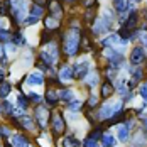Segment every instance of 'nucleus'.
Here are the masks:
<instances>
[{
  "label": "nucleus",
  "instance_id": "nucleus-1",
  "mask_svg": "<svg viewBox=\"0 0 147 147\" xmlns=\"http://www.w3.org/2000/svg\"><path fill=\"white\" fill-rule=\"evenodd\" d=\"M80 46H81V30H80V27L73 26L71 29L64 34V39H63V51H64L68 56H76Z\"/></svg>",
  "mask_w": 147,
  "mask_h": 147
},
{
  "label": "nucleus",
  "instance_id": "nucleus-2",
  "mask_svg": "<svg viewBox=\"0 0 147 147\" xmlns=\"http://www.w3.org/2000/svg\"><path fill=\"white\" fill-rule=\"evenodd\" d=\"M36 122H37V125L41 127V129H46V125L49 123V118H51V112H49V108H46L42 105H37L36 107Z\"/></svg>",
  "mask_w": 147,
  "mask_h": 147
},
{
  "label": "nucleus",
  "instance_id": "nucleus-3",
  "mask_svg": "<svg viewBox=\"0 0 147 147\" xmlns=\"http://www.w3.org/2000/svg\"><path fill=\"white\" fill-rule=\"evenodd\" d=\"M51 123H53V130H54V134H58V135H63V134H64L66 123H64V118H63V115H61L59 112L51 113Z\"/></svg>",
  "mask_w": 147,
  "mask_h": 147
},
{
  "label": "nucleus",
  "instance_id": "nucleus-4",
  "mask_svg": "<svg viewBox=\"0 0 147 147\" xmlns=\"http://www.w3.org/2000/svg\"><path fill=\"white\" fill-rule=\"evenodd\" d=\"M88 73H90V63L88 61H80L73 68V78H76V80H83Z\"/></svg>",
  "mask_w": 147,
  "mask_h": 147
},
{
  "label": "nucleus",
  "instance_id": "nucleus-5",
  "mask_svg": "<svg viewBox=\"0 0 147 147\" xmlns=\"http://www.w3.org/2000/svg\"><path fill=\"white\" fill-rule=\"evenodd\" d=\"M122 108V102H117V103H105L102 107V112H100V117L102 118H110L117 110Z\"/></svg>",
  "mask_w": 147,
  "mask_h": 147
},
{
  "label": "nucleus",
  "instance_id": "nucleus-6",
  "mask_svg": "<svg viewBox=\"0 0 147 147\" xmlns=\"http://www.w3.org/2000/svg\"><path fill=\"white\" fill-rule=\"evenodd\" d=\"M144 59H146L144 49H142L140 46H135V47L132 49V53H130V63H132L134 66H139Z\"/></svg>",
  "mask_w": 147,
  "mask_h": 147
},
{
  "label": "nucleus",
  "instance_id": "nucleus-7",
  "mask_svg": "<svg viewBox=\"0 0 147 147\" xmlns=\"http://www.w3.org/2000/svg\"><path fill=\"white\" fill-rule=\"evenodd\" d=\"M108 27H110V19L100 17V19H96L95 24H93V32H95V34H102V32H105Z\"/></svg>",
  "mask_w": 147,
  "mask_h": 147
},
{
  "label": "nucleus",
  "instance_id": "nucleus-8",
  "mask_svg": "<svg viewBox=\"0 0 147 147\" xmlns=\"http://www.w3.org/2000/svg\"><path fill=\"white\" fill-rule=\"evenodd\" d=\"M49 10H51L53 17H56L58 20L63 17V7L58 0H49Z\"/></svg>",
  "mask_w": 147,
  "mask_h": 147
},
{
  "label": "nucleus",
  "instance_id": "nucleus-9",
  "mask_svg": "<svg viewBox=\"0 0 147 147\" xmlns=\"http://www.w3.org/2000/svg\"><path fill=\"white\" fill-rule=\"evenodd\" d=\"M73 78V68L71 66H63L61 68V71H59V80L63 81V83H66V81H69Z\"/></svg>",
  "mask_w": 147,
  "mask_h": 147
},
{
  "label": "nucleus",
  "instance_id": "nucleus-10",
  "mask_svg": "<svg viewBox=\"0 0 147 147\" xmlns=\"http://www.w3.org/2000/svg\"><path fill=\"white\" fill-rule=\"evenodd\" d=\"M12 147H29V139L26 135H14L12 137Z\"/></svg>",
  "mask_w": 147,
  "mask_h": 147
},
{
  "label": "nucleus",
  "instance_id": "nucleus-11",
  "mask_svg": "<svg viewBox=\"0 0 147 147\" xmlns=\"http://www.w3.org/2000/svg\"><path fill=\"white\" fill-rule=\"evenodd\" d=\"M0 115H3V117H12V115H14V107H12V103H9V102L0 103Z\"/></svg>",
  "mask_w": 147,
  "mask_h": 147
},
{
  "label": "nucleus",
  "instance_id": "nucleus-12",
  "mask_svg": "<svg viewBox=\"0 0 147 147\" xmlns=\"http://www.w3.org/2000/svg\"><path fill=\"white\" fill-rule=\"evenodd\" d=\"M135 26H137V12H130V15H129V17L125 19V22H123V29L132 30Z\"/></svg>",
  "mask_w": 147,
  "mask_h": 147
},
{
  "label": "nucleus",
  "instance_id": "nucleus-13",
  "mask_svg": "<svg viewBox=\"0 0 147 147\" xmlns=\"http://www.w3.org/2000/svg\"><path fill=\"white\" fill-rule=\"evenodd\" d=\"M113 91H115V86H113L110 81H105L102 85V96L103 98H110V96L113 95Z\"/></svg>",
  "mask_w": 147,
  "mask_h": 147
},
{
  "label": "nucleus",
  "instance_id": "nucleus-14",
  "mask_svg": "<svg viewBox=\"0 0 147 147\" xmlns=\"http://www.w3.org/2000/svg\"><path fill=\"white\" fill-rule=\"evenodd\" d=\"M27 83L29 85H42L44 83V76H42V73H32L27 76Z\"/></svg>",
  "mask_w": 147,
  "mask_h": 147
},
{
  "label": "nucleus",
  "instance_id": "nucleus-15",
  "mask_svg": "<svg viewBox=\"0 0 147 147\" xmlns=\"http://www.w3.org/2000/svg\"><path fill=\"white\" fill-rule=\"evenodd\" d=\"M15 125L17 127H22V129H27V130H30L34 125H32V118L30 117H20L17 122H15Z\"/></svg>",
  "mask_w": 147,
  "mask_h": 147
},
{
  "label": "nucleus",
  "instance_id": "nucleus-16",
  "mask_svg": "<svg viewBox=\"0 0 147 147\" xmlns=\"http://www.w3.org/2000/svg\"><path fill=\"white\" fill-rule=\"evenodd\" d=\"M63 147H80V140L74 139L73 135H66L63 139Z\"/></svg>",
  "mask_w": 147,
  "mask_h": 147
},
{
  "label": "nucleus",
  "instance_id": "nucleus-17",
  "mask_svg": "<svg viewBox=\"0 0 147 147\" xmlns=\"http://www.w3.org/2000/svg\"><path fill=\"white\" fill-rule=\"evenodd\" d=\"M10 90H12V86H10V83L9 81H0V98H5L9 93H10Z\"/></svg>",
  "mask_w": 147,
  "mask_h": 147
},
{
  "label": "nucleus",
  "instance_id": "nucleus-18",
  "mask_svg": "<svg viewBox=\"0 0 147 147\" xmlns=\"http://www.w3.org/2000/svg\"><path fill=\"white\" fill-rule=\"evenodd\" d=\"M113 7H115V10H117L118 14H122V12L127 10L129 2H127V0H113Z\"/></svg>",
  "mask_w": 147,
  "mask_h": 147
},
{
  "label": "nucleus",
  "instance_id": "nucleus-19",
  "mask_svg": "<svg viewBox=\"0 0 147 147\" xmlns=\"http://www.w3.org/2000/svg\"><path fill=\"white\" fill-rule=\"evenodd\" d=\"M129 127L127 125H120V129H118V140H122V142H127L129 140Z\"/></svg>",
  "mask_w": 147,
  "mask_h": 147
},
{
  "label": "nucleus",
  "instance_id": "nucleus-20",
  "mask_svg": "<svg viewBox=\"0 0 147 147\" xmlns=\"http://www.w3.org/2000/svg\"><path fill=\"white\" fill-rule=\"evenodd\" d=\"M58 26H59V20L58 19H54L53 15L46 19V29L47 30H56L58 29Z\"/></svg>",
  "mask_w": 147,
  "mask_h": 147
},
{
  "label": "nucleus",
  "instance_id": "nucleus-21",
  "mask_svg": "<svg viewBox=\"0 0 147 147\" xmlns=\"http://www.w3.org/2000/svg\"><path fill=\"white\" fill-rule=\"evenodd\" d=\"M46 100H47V103H49V105H54V103L59 100V95L54 91V90L49 88V90H47V93H46Z\"/></svg>",
  "mask_w": 147,
  "mask_h": 147
},
{
  "label": "nucleus",
  "instance_id": "nucleus-22",
  "mask_svg": "<svg viewBox=\"0 0 147 147\" xmlns=\"http://www.w3.org/2000/svg\"><path fill=\"white\" fill-rule=\"evenodd\" d=\"M102 144L105 147H113L115 146V139H113V135H110V134H103L102 135Z\"/></svg>",
  "mask_w": 147,
  "mask_h": 147
},
{
  "label": "nucleus",
  "instance_id": "nucleus-23",
  "mask_svg": "<svg viewBox=\"0 0 147 147\" xmlns=\"http://www.w3.org/2000/svg\"><path fill=\"white\" fill-rule=\"evenodd\" d=\"M30 14L34 15V17H42V14H44V9H42V5H39V3H34L32 7H30Z\"/></svg>",
  "mask_w": 147,
  "mask_h": 147
},
{
  "label": "nucleus",
  "instance_id": "nucleus-24",
  "mask_svg": "<svg viewBox=\"0 0 147 147\" xmlns=\"http://www.w3.org/2000/svg\"><path fill=\"white\" fill-rule=\"evenodd\" d=\"M59 100H63V102H71V100H73V91H71V90H63V91L59 93Z\"/></svg>",
  "mask_w": 147,
  "mask_h": 147
},
{
  "label": "nucleus",
  "instance_id": "nucleus-25",
  "mask_svg": "<svg viewBox=\"0 0 147 147\" xmlns=\"http://www.w3.org/2000/svg\"><path fill=\"white\" fill-rule=\"evenodd\" d=\"M130 73H132V81L134 83H139L140 78H142V69L140 68H130Z\"/></svg>",
  "mask_w": 147,
  "mask_h": 147
},
{
  "label": "nucleus",
  "instance_id": "nucleus-26",
  "mask_svg": "<svg viewBox=\"0 0 147 147\" xmlns=\"http://www.w3.org/2000/svg\"><path fill=\"white\" fill-rule=\"evenodd\" d=\"M118 42V34H112L107 39H103V46H115Z\"/></svg>",
  "mask_w": 147,
  "mask_h": 147
},
{
  "label": "nucleus",
  "instance_id": "nucleus-27",
  "mask_svg": "<svg viewBox=\"0 0 147 147\" xmlns=\"http://www.w3.org/2000/svg\"><path fill=\"white\" fill-rule=\"evenodd\" d=\"M85 78H86L88 86H95V85L98 83V74H96V73H90V74H86Z\"/></svg>",
  "mask_w": 147,
  "mask_h": 147
},
{
  "label": "nucleus",
  "instance_id": "nucleus-28",
  "mask_svg": "<svg viewBox=\"0 0 147 147\" xmlns=\"http://www.w3.org/2000/svg\"><path fill=\"white\" fill-rule=\"evenodd\" d=\"M10 39H12V32H10V30L0 29V41H2V42H9Z\"/></svg>",
  "mask_w": 147,
  "mask_h": 147
},
{
  "label": "nucleus",
  "instance_id": "nucleus-29",
  "mask_svg": "<svg viewBox=\"0 0 147 147\" xmlns=\"http://www.w3.org/2000/svg\"><path fill=\"white\" fill-rule=\"evenodd\" d=\"M17 100H19V110H20V112H24V110L27 108V103H29V100H27L24 95H19V98H17Z\"/></svg>",
  "mask_w": 147,
  "mask_h": 147
},
{
  "label": "nucleus",
  "instance_id": "nucleus-30",
  "mask_svg": "<svg viewBox=\"0 0 147 147\" xmlns=\"http://www.w3.org/2000/svg\"><path fill=\"white\" fill-rule=\"evenodd\" d=\"M51 32H53V30H47V29L42 32V37H41V42H42V44H49V41H51Z\"/></svg>",
  "mask_w": 147,
  "mask_h": 147
},
{
  "label": "nucleus",
  "instance_id": "nucleus-31",
  "mask_svg": "<svg viewBox=\"0 0 147 147\" xmlns=\"http://www.w3.org/2000/svg\"><path fill=\"white\" fill-rule=\"evenodd\" d=\"M120 37H122L123 41H127V39H130V37H132V30H129V29H123V27H122V30H120Z\"/></svg>",
  "mask_w": 147,
  "mask_h": 147
},
{
  "label": "nucleus",
  "instance_id": "nucleus-32",
  "mask_svg": "<svg viewBox=\"0 0 147 147\" xmlns=\"http://www.w3.org/2000/svg\"><path fill=\"white\" fill-rule=\"evenodd\" d=\"M14 42L15 44H19V46H22V44H26V41H24V37H22V34H19V32H15L14 34Z\"/></svg>",
  "mask_w": 147,
  "mask_h": 147
},
{
  "label": "nucleus",
  "instance_id": "nucleus-33",
  "mask_svg": "<svg viewBox=\"0 0 147 147\" xmlns=\"http://www.w3.org/2000/svg\"><path fill=\"white\" fill-rule=\"evenodd\" d=\"M83 147H98V144H96V140H95V139L88 137V139L83 142Z\"/></svg>",
  "mask_w": 147,
  "mask_h": 147
},
{
  "label": "nucleus",
  "instance_id": "nucleus-34",
  "mask_svg": "<svg viewBox=\"0 0 147 147\" xmlns=\"http://www.w3.org/2000/svg\"><path fill=\"white\" fill-rule=\"evenodd\" d=\"M37 20H39L37 17H34V15H30V17H26V19H24V24H26V26H32V24H36Z\"/></svg>",
  "mask_w": 147,
  "mask_h": 147
},
{
  "label": "nucleus",
  "instance_id": "nucleus-35",
  "mask_svg": "<svg viewBox=\"0 0 147 147\" xmlns=\"http://www.w3.org/2000/svg\"><path fill=\"white\" fill-rule=\"evenodd\" d=\"M68 108H69V110H73V112H76V110H80V108H81V102H69Z\"/></svg>",
  "mask_w": 147,
  "mask_h": 147
},
{
  "label": "nucleus",
  "instance_id": "nucleus-36",
  "mask_svg": "<svg viewBox=\"0 0 147 147\" xmlns=\"http://www.w3.org/2000/svg\"><path fill=\"white\" fill-rule=\"evenodd\" d=\"M102 135H103V134H102V129H95L93 132L90 134V137H91V139H95V140H96V139H100Z\"/></svg>",
  "mask_w": 147,
  "mask_h": 147
},
{
  "label": "nucleus",
  "instance_id": "nucleus-37",
  "mask_svg": "<svg viewBox=\"0 0 147 147\" xmlns=\"http://www.w3.org/2000/svg\"><path fill=\"white\" fill-rule=\"evenodd\" d=\"M140 96L147 102V83H144V85L140 86Z\"/></svg>",
  "mask_w": 147,
  "mask_h": 147
},
{
  "label": "nucleus",
  "instance_id": "nucleus-38",
  "mask_svg": "<svg viewBox=\"0 0 147 147\" xmlns=\"http://www.w3.org/2000/svg\"><path fill=\"white\" fill-rule=\"evenodd\" d=\"M7 5H9V2H3V3H0V15H7Z\"/></svg>",
  "mask_w": 147,
  "mask_h": 147
},
{
  "label": "nucleus",
  "instance_id": "nucleus-39",
  "mask_svg": "<svg viewBox=\"0 0 147 147\" xmlns=\"http://www.w3.org/2000/svg\"><path fill=\"white\" fill-rule=\"evenodd\" d=\"M96 102H98V100H96V96H93V95H91V96H90V107L96 105Z\"/></svg>",
  "mask_w": 147,
  "mask_h": 147
},
{
  "label": "nucleus",
  "instance_id": "nucleus-40",
  "mask_svg": "<svg viewBox=\"0 0 147 147\" xmlns=\"http://www.w3.org/2000/svg\"><path fill=\"white\" fill-rule=\"evenodd\" d=\"M29 95H30V98H32L34 102H39V95H37V93H29Z\"/></svg>",
  "mask_w": 147,
  "mask_h": 147
},
{
  "label": "nucleus",
  "instance_id": "nucleus-41",
  "mask_svg": "<svg viewBox=\"0 0 147 147\" xmlns=\"http://www.w3.org/2000/svg\"><path fill=\"white\" fill-rule=\"evenodd\" d=\"M3 53H5V51H3V47L0 46V59H5V54H3Z\"/></svg>",
  "mask_w": 147,
  "mask_h": 147
},
{
  "label": "nucleus",
  "instance_id": "nucleus-42",
  "mask_svg": "<svg viewBox=\"0 0 147 147\" xmlns=\"http://www.w3.org/2000/svg\"><path fill=\"white\" fill-rule=\"evenodd\" d=\"M93 2H95V0H85V5H86V7H90Z\"/></svg>",
  "mask_w": 147,
  "mask_h": 147
},
{
  "label": "nucleus",
  "instance_id": "nucleus-43",
  "mask_svg": "<svg viewBox=\"0 0 147 147\" xmlns=\"http://www.w3.org/2000/svg\"><path fill=\"white\" fill-rule=\"evenodd\" d=\"M144 129H146V134H147V117L144 118Z\"/></svg>",
  "mask_w": 147,
  "mask_h": 147
},
{
  "label": "nucleus",
  "instance_id": "nucleus-44",
  "mask_svg": "<svg viewBox=\"0 0 147 147\" xmlns=\"http://www.w3.org/2000/svg\"><path fill=\"white\" fill-rule=\"evenodd\" d=\"M2 80H3V71L0 69V81H2Z\"/></svg>",
  "mask_w": 147,
  "mask_h": 147
},
{
  "label": "nucleus",
  "instance_id": "nucleus-45",
  "mask_svg": "<svg viewBox=\"0 0 147 147\" xmlns=\"http://www.w3.org/2000/svg\"><path fill=\"white\" fill-rule=\"evenodd\" d=\"M34 2H36V3H39V5H41V3H42V2H44V0H34Z\"/></svg>",
  "mask_w": 147,
  "mask_h": 147
},
{
  "label": "nucleus",
  "instance_id": "nucleus-46",
  "mask_svg": "<svg viewBox=\"0 0 147 147\" xmlns=\"http://www.w3.org/2000/svg\"><path fill=\"white\" fill-rule=\"evenodd\" d=\"M132 2H135V3H137V2H140V0H132Z\"/></svg>",
  "mask_w": 147,
  "mask_h": 147
},
{
  "label": "nucleus",
  "instance_id": "nucleus-47",
  "mask_svg": "<svg viewBox=\"0 0 147 147\" xmlns=\"http://www.w3.org/2000/svg\"><path fill=\"white\" fill-rule=\"evenodd\" d=\"M66 2H74V0H66Z\"/></svg>",
  "mask_w": 147,
  "mask_h": 147
},
{
  "label": "nucleus",
  "instance_id": "nucleus-48",
  "mask_svg": "<svg viewBox=\"0 0 147 147\" xmlns=\"http://www.w3.org/2000/svg\"><path fill=\"white\" fill-rule=\"evenodd\" d=\"M146 29H147V27H146Z\"/></svg>",
  "mask_w": 147,
  "mask_h": 147
}]
</instances>
